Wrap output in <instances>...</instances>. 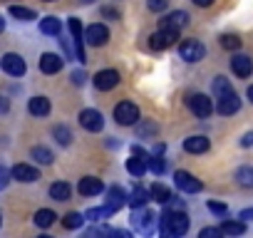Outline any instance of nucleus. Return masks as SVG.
<instances>
[{
	"instance_id": "1",
	"label": "nucleus",
	"mask_w": 253,
	"mask_h": 238,
	"mask_svg": "<svg viewBox=\"0 0 253 238\" xmlns=\"http://www.w3.org/2000/svg\"><path fill=\"white\" fill-rule=\"evenodd\" d=\"M159 226L164 236H184L189 231V218L184 208H169L167 213L159 216Z\"/></svg>"
},
{
	"instance_id": "2",
	"label": "nucleus",
	"mask_w": 253,
	"mask_h": 238,
	"mask_svg": "<svg viewBox=\"0 0 253 238\" xmlns=\"http://www.w3.org/2000/svg\"><path fill=\"white\" fill-rule=\"evenodd\" d=\"M114 119L122 124V127H129V124H137L139 122V109L134 102H122L114 107Z\"/></svg>"
},
{
	"instance_id": "3",
	"label": "nucleus",
	"mask_w": 253,
	"mask_h": 238,
	"mask_svg": "<svg viewBox=\"0 0 253 238\" xmlns=\"http://www.w3.org/2000/svg\"><path fill=\"white\" fill-rule=\"evenodd\" d=\"M176 40H179V30H174V28H159V30L149 38V45H152L154 50H167V47H171Z\"/></svg>"
},
{
	"instance_id": "4",
	"label": "nucleus",
	"mask_w": 253,
	"mask_h": 238,
	"mask_svg": "<svg viewBox=\"0 0 253 238\" xmlns=\"http://www.w3.org/2000/svg\"><path fill=\"white\" fill-rule=\"evenodd\" d=\"M147 169H149V157H147L139 147H134V149H132V159L126 161V171L139 179V176H144Z\"/></svg>"
},
{
	"instance_id": "5",
	"label": "nucleus",
	"mask_w": 253,
	"mask_h": 238,
	"mask_svg": "<svg viewBox=\"0 0 253 238\" xmlns=\"http://www.w3.org/2000/svg\"><path fill=\"white\" fill-rule=\"evenodd\" d=\"M179 55H181V60H186V62H199V60L206 55V47H204L199 40H184V42L179 45Z\"/></svg>"
},
{
	"instance_id": "6",
	"label": "nucleus",
	"mask_w": 253,
	"mask_h": 238,
	"mask_svg": "<svg viewBox=\"0 0 253 238\" xmlns=\"http://www.w3.org/2000/svg\"><path fill=\"white\" fill-rule=\"evenodd\" d=\"M132 221H134L137 231H142V233H152V231L157 228V216H154L152 211H147L144 206H142V208H134Z\"/></svg>"
},
{
	"instance_id": "7",
	"label": "nucleus",
	"mask_w": 253,
	"mask_h": 238,
	"mask_svg": "<svg viewBox=\"0 0 253 238\" xmlns=\"http://www.w3.org/2000/svg\"><path fill=\"white\" fill-rule=\"evenodd\" d=\"M0 67H3V72L13 75V77H23L25 75V60L15 52H8L3 55V60H0Z\"/></svg>"
},
{
	"instance_id": "8",
	"label": "nucleus",
	"mask_w": 253,
	"mask_h": 238,
	"mask_svg": "<svg viewBox=\"0 0 253 238\" xmlns=\"http://www.w3.org/2000/svg\"><path fill=\"white\" fill-rule=\"evenodd\" d=\"M186 104H189V109H191L196 117H209V114L213 112V102H211L206 94H189Z\"/></svg>"
},
{
	"instance_id": "9",
	"label": "nucleus",
	"mask_w": 253,
	"mask_h": 238,
	"mask_svg": "<svg viewBox=\"0 0 253 238\" xmlns=\"http://www.w3.org/2000/svg\"><path fill=\"white\" fill-rule=\"evenodd\" d=\"M238 107H241V99H238V94H236L233 89L216 97V109H218L221 114H226V117H228V114H236Z\"/></svg>"
},
{
	"instance_id": "10",
	"label": "nucleus",
	"mask_w": 253,
	"mask_h": 238,
	"mask_svg": "<svg viewBox=\"0 0 253 238\" xmlns=\"http://www.w3.org/2000/svg\"><path fill=\"white\" fill-rule=\"evenodd\" d=\"M174 184H176V189H181V191H186V194L201 191V181H199L196 176H191L189 171H176V174H174Z\"/></svg>"
},
{
	"instance_id": "11",
	"label": "nucleus",
	"mask_w": 253,
	"mask_h": 238,
	"mask_svg": "<svg viewBox=\"0 0 253 238\" xmlns=\"http://www.w3.org/2000/svg\"><path fill=\"white\" fill-rule=\"evenodd\" d=\"M80 124H82L87 132H99V129L104 127V119H102V114H99L97 109H84V112L80 114Z\"/></svg>"
},
{
	"instance_id": "12",
	"label": "nucleus",
	"mask_w": 253,
	"mask_h": 238,
	"mask_svg": "<svg viewBox=\"0 0 253 238\" xmlns=\"http://www.w3.org/2000/svg\"><path fill=\"white\" fill-rule=\"evenodd\" d=\"M84 40L92 45V47H102L107 40H109V30L104 28V25H89L87 30H84Z\"/></svg>"
},
{
	"instance_id": "13",
	"label": "nucleus",
	"mask_w": 253,
	"mask_h": 238,
	"mask_svg": "<svg viewBox=\"0 0 253 238\" xmlns=\"http://www.w3.org/2000/svg\"><path fill=\"white\" fill-rule=\"evenodd\" d=\"M117 84H119V72L117 70H102V72L94 75V87L102 89V92H107Z\"/></svg>"
},
{
	"instance_id": "14",
	"label": "nucleus",
	"mask_w": 253,
	"mask_h": 238,
	"mask_svg": "<svg viewBox=\"0 0 253 238\" xmlns=\"http://www.w3.org/2000/svg\"><path fill=\"white\" fill-rule=\"evenodd\" d=\"M10 174H13V179H18L23 184H30V181H38L40 179V171L35 166H30V164H18V166H13Z\"/></svg>"
},
{
	"instance_id": "15",
	"label": "nucleus",
	"mask_w": 253,
	"mask_h": 238,
	"mask_svg": "<svg viewBox=\"0 0 253 238\" xmlns=\"http://www.w3.org/2000/svg\"><path fill=\"white\" fill-rule=\"evenodd\" d=\"M126 201H129V198H126V194H124V189L122 186H112L109 191H107V208L114 213V211H119Z\"/></svg>"
},
{
	"instance_id": "16",
	"label": "nucleus",
	"mask_w": 253,
	"mask_h": 238,
	"mask_svg": "<svg viewBox=\"0 0 253 238\" xmlns=\"http://www.w3.org/2000/svg\"><path fill=\"white\" fill-rule=\"evenodd\" d=\"M231 70L236 72V77H248V75L253 72V60H251L248 55H233Z\"/></svg>"
},
{
	"instance_id": "17",
	"label": "nucleus",
	"mask_w": 253,
	"mask_h": 238,
	"mask_svg": "<svg viewBox=\"0 0 253 238\" xmlns=\"http://www.w3.org/2000/svg\"><path fill=\"white\" fill-rule=\"evenodd\" d=\"M40 70H42L45 75L60 72V70H62V57H57V55H52V52H45V55L40 57Z\"/></svg>"
},
{
	"instance_id": "18",
	"label": "nucleus",
	"mask_w": 253,
	"mask_h": 238,
	"mask_svg": "<svg viewBox=\"0 0 253 238\" xmlns=\"http://www.w3.org/2000/svg\"><path fill=\"white\" fill-rule=\"evenodd\" d=\"M102 189H104V184H102L99 179H94V176H84V179L80 181V186H77V191H80L82 196H97Z\"/></svg>"
},
{
	"instance_id": "19",
	"label": "nucleus",
	"mask_w": 253,
	"mask_h": 238,
	"mask_svg": "<svg viewBox=\"0 0 253 238\" xmlns=\"http://www.w3.org/2000/svg\"><path fill=\"white\" fill-rule=\"evenodd\" d=\"M186 25H189V15H186L184 10H176V13H171V15H167V18L162 20V28L181 30V28H186Z\"/></svg>"
},
{
	"instance_id": "20",
	"label": "nucleus",
	"mask_w": 253,
	"mask_h": 238,
	"mask_svg": "<svg viewBox=\"0 0 253 238\" xmlns=\"http://www.w3.org/2000/svg\"><path fill=\"white\" fill-rule=\"evenodd\" d=\"M184 149L189 154H204V152H209V139L206 137H189V139H184Z\"/></svg>"
},
{
	"instance_id": "21",
	"label": "nucleus",
	"mask_w": 253,
	"mask_h": 238,
	"mask_svg": "<svg viewBox=\"0 0 253 238\" xmlns=\"http://www.w3.org/2000/svg\"><path fill=\"white\" fill-rule=\"evenodd\" d=\"M28 109H30V114H35V117H47V114H50V99H47V97H33L30 104H28Z\"/></svg>"
},
{
	"instance_id": "22",
	"label": "nucleus",
	"mask_w": 253,
	"mask_h": 238,
	"mask_svg": "<svg viewBox=\"0 0 253 238\" xmlns=\"http://www.w3.org/2000/svg\"><path fill=\"white\" fill-rule=\"evenodd\" d=\"M149 198H152V194H149L147 189L137 186V189L132 191V196H129V206H132V208H142V206H147Z\"/></svg>"
},
{
	"instance_id": "23",
	"label": "nucleus",
	"mask_w": 253,
	"mask_h": 238,
	"mask_svg": "<svg viewBox=\"0 0 253 238\" xmlns=\"http://www.w3.org/2000/svg\"><path fill=\"white\" fill-rule=\"evenodd\" d=\"M70 194H72V189H70V184H65V181H57V184L50 186V196H52L55 201H67Z\"/></svg>"
},
{
	"instance_id": "24",
	"label": "nucleus",
	"mask_w": 253,
	"mask_h": 238,
	"mask_svg": "<svg viewBox=\"0 0 253 238\" xmlns=\"http://www.w3.org/2000/svg\"><path fill=\"white\" fill-rule=\"evenodd\" d=\"M149 194H152V201H157V203H169V198H171V191L164 184H154L149 189Z\"/></svg>"
},
{
	"instance_id": "25",
	"label": "nucleus",
	"mask_w": 253,
	"mask_h": 238,
	"mask_svg": "<svg viewBox=\"0 0 253 238\" xmlns=\"http://www.w3.org/2000/svg\"><path fill=\"white\" fill-rule=\"evenodd\" d=\"M236 181L243 186V189H253V166H241L236 171Z\"/></svg>"
},
{
	"instance_id": "26",
	"label": "nucleus",
	"mask_w": 253,
	"mask_h": 238,
	"mask_svg": "<svg viewBox=\"0 0 253 238\" xmlns=\"http://www.w3.org/2000/svg\"><path fill=\"white\" fill-rule=\"evenodd\" d=\"M40 30L45 33V35H60V30H62V25H60V20L57 18H45V20H40Z\"/></svg>"
},
{
	"instance_id": "27",
	"label": "nucleus",
	"mask_w": 253,
	"mask_h": 238,
	"mask_svg": "<svg viewBox=\"0 0 253 238\" xmlns=\"http://www.w3.org/2000/svg\"><path fill=\"white\" fill-rule=\"evenodd\" d=\"M55 218H57V216H55L50 208H42V211H38V213H35V223H38L40 228L52 226V223H55Z\"/></svg>"
},
{
	"instance_id": "28",
	"label": "nucleus",
	"mask_w": 253,
	"mask_h": 238,
	"mask_svg": "<svg viewBox=\"0 0 253 238\" xmlns=\"http://www.w3.org/2000/svg\"><path fill=\"white\" fill-rule=\"evenodd\" d=\"M221 231H223L226 236H241V233L246 231V226H243L241 221H223Z\"/></svg>"
},
{
	"instance_id": "29",
	"label": "nucleus",
	"mask_w": 253,
	"mask_h": 238,
	"mask_svg": "<svg viewBox=\"0 0 253 238\" xmlns=\"http://www.w3.org/2000/svg\"><path fill=\"white\" fill-rule=\"evenodd\" d=\"M10 15L18 18V20H35V18H38L35 10H30V8H20V5H13V8H10Z\"/></svg>"
},
{
	"instance_id": "30",
	"label": "nucleus",
	"mask_w": 253,
	"mask_h": 238,
	"mask_svg": "<svg viewBox=\"0 0 253 238\" xmlns=\"http://www.w3.org/2000/svg\"><path fill=\"white\" fill-rule=\"evenodd\" d=\"M33 159H38L40 164H52V152L45 147H35L33 149Z\"/></svg>"
},
{
	"instance_id": "31",
	"label": "nucleus",
	"mask_w": 253,
	"mask_h": 238,
	"mask_svg": "<svg viewBox=\"0 0 253 238\" xmlns=\"http://www.w3.org/2000/svg\"><path fill=\"white\" fill-rule=\"evenodd\" d=\"M82 221H84V216H82V213H67V216L62 218V226L72 231V228H80V226H82Z\"/></svg>"
},
{
	"instance_id": "32",
	"label": "nucleus",
	"mask_w": 253,
	"mask_h": 238,
	"mask_svg": "<svg viewBox=\"0 0 253 238\" xmlns=\"http://www.w3.org/2000/svg\"><path fill=\"white\" fill-rule=\"evenodd\" d=\"M211 87H213V94H216V97H218V94H226V92H231V82H228L226 77H216Z\"/></svg>"
},
{
	"instance_id": "33",
	"label": "nucleus",
	"mask_w": 253,
	"mask_h": 238,
	"mask_svg": "<svg viewBox=\"0 0 253 238\" xmlns=\"http://www.w3.org/2000/svg\"><path fill=\"white\" fill-rule=\"evenodd\" d=\"M109 213H112V211H109L107 206H104V208H89V211L84 213V218H89V221H102V218L109 216Z\"/></svg>"
},
{
	"instance_id": "34",
	"label": "nucleus",
	"mask_w": 253,
	"mask_h": 238,
	"mask_svg": "<svg viewBox=\"0 0 253 238\" xmlns=\"http://www.w3.org/2000/svg\"><path fill=\"white\" fill-rule=\"evenodd\" d=\"M221 47H226V50H238V47H241V40H238L236 35H223V38H221Z\"/></svg>"
},
{
	"instance_id": "35",
	"label": "nucleus",
	"mask_w": 253,
	"mask_h": 238,
	"mask_svg": "<svg viewBox=\"0 0 253 238\" xmlns=\"http://www.w3.org/2000/svg\"><path fill=\"white\" fill-rule=\"evenodd\" d=\"M55 139L60 142V144H70V139H72V134H70V129L67 127H55Z\"/></svg>"
},
{
	"instance_id": "36",
	"label": "nucleus",
	"mask_w": 253,
	"mask_h": 238,
	"mask_svg": "<svg viewBox=\"0 0 253 238\" xmlns=\"http://www.w3.org/2000/svg\"><path fill=\"white\" fill-rule=\"evenodd\" d=\"M149 169L154 171V174H164V169H167V164H164V159L162 157H149Z\"/></svg>"
},
{
	"instance_id": "37",
	"label": "nucleus",
	"mask_w": 253,
	"mask_h": 238,
	"mask_svg": "<svg viewBox=\"0 0 253 238\" xmlns=\"http://www.w3.org/2000/svg\"><path fill=\"white\" fill-rule=\"evenodd\" d=\"M67 25H70L72 38H75V40H80V35H82V25H80V20H77V18H70V23H67Z\"/></svg>"
},
{
	"instance_id": "38",
	"label": "nucleus",
	"mask_w": 253,
	"mask_h": 238,
	"mask_svg": "<svg viewBox=\"0 0 253 238\" xmlns=\"http://www.w3.org/2000/svg\"><path fill=\"white\" fill-rule=\"evenodd\" d=\"M209 211H211V213L223 216V213H226V206H223V203H218V201H209Z\"/></svg>"
},
{
	"instance_id": "39",
	"label": "nucleus",
	"mask_w": 253,
	"mask_h": 238,
	"mask_svg": "<svg viewBox=\"0 0 253 238\" xmlns=\"http://www.w3.org/2000/svg\"><path fill=\"white\" fill-rule=\"evenodd\" d=\"M221 233H223L221 228H204V231H201V238H213V236L218 238Z\"/></svg>"
},
{
	"instance_id": "40",
	"label": "nucleus",
	"mask_w": 253,
	"mask_h": 238,
	"mask_svg": "<svg viewBox=\"0 0 253 238\" xmlns=\"http://www.w3.org/2000/svg\"><path fill=\"white\" fill-rule=\"evenodd\" d=\"M13 174H8V169H3V166H0V189H5L8 186V179H10Z\"/></svg>"
},
{
	"instance_id": "41",
	"label": "nucleus",
	"mask_w": 253,
	"mask_h": 238,
	"mask_svg": "<svg viewBox=\"0 0 253 238\" xmlns=\"http://www.w3.org/2000/svg\"><path fill=\"white\" fill-rule=\"evenodd\" d=\"M167 0H149V10H164Z\"/></svg>"
},
{
	"instance_id": "42",
	"label": "nucleus",
	"mask_w": 253,
	"mask_h": 238,
	"mask_svg": "<svg viewBox=\"0 0 253 238\" xmlns=\"http://www.w3.org/2000/svg\"><path fill=\"white\" fill-rule=\"evenodd\" d=\"M102 15H104V18H112V20H119V13L112 10V8H102Z\"/></svg>"
},
{
	"instance_id": "43",
	"label": "nucleus",
	"mask_w": 253,
	"mask_h": 238,
	"mask_svg": "<svg viewBox=\"0 0 253 238\" xmlns=\"http://www.w3.org/2000/svg\"><path fill=\"white\" fill-rule=\"evenodd\" d=\"M241 144H243V147H253V132H248V134L241 139Z\"/></svg>"
},
{
	"instance_id": "44",
	"label": "nucleus",
	"mask_w": 253,
	"mask_h": 238,
	"mask_svg": "<svg viewBox=\"0 0 253 238\" xmlns=\"http://www.w3.org/2000/svg\"><path fill=\"white\" fill-rule=\"evenodd\" d=\"M72 82H75V84H82V82H84V72H75V75H72Z\"/></svg>"
},
{
	"instance_id": "45",
	"label": "nucleus",
	"mask_w": 253,
	"mask_h": 238,
	"mask_svg": "<svg viewBox=\"0 0 253 238\" xmlns=\"http://www.w3.org/2000/svg\"><path fill=\"white\" fill-rule=\"evenodd\" d=\"M152 132H157V127H154V124H144V127H142V134H144V137H147V134H152Z\"/></svg>"
},
{
	"instance_id": "46",
	"label": "nucleus",
	"mask_w": 253,
	"mask_h": 238,
	"mask_svg": "<svg viewBox=\"0 0 253 238\" xmlns=\"http://www.w3.org/2000/svg\"><path fill=\"white\" fill-rule=\"evenodd\" d=\"M241 218H246V221H253V208H246V211H241Z\"/></svg>"
},
{
	"instance_id": "47",
	"label": "nucleus",
	"mask_w": 253,
	"mask_h": 238,
	"mask_svg": "<svg viewBox=\"0 0 253 238\" xmlns=\"http://www.w3.org/2000/svg\"><path fill=\"white\" fill-rule=\"evenodd\" d=\"M194 3H196V5H201V8H209V5L213 3V0H194Z\"/></svg>"
},
{
	"instance_id": "48",
	"label": "nucleus",
	"mask_w": 253,
	"mask_h": 238,
	"mask_svg": "<svg viewBox=\"0 0 253 238\" xmlns=\"http://www.w3.org/2000/svg\"><path fill=\"white\" fill-rule=\"evenodd\" d=\"M248 99H251V102H253V84H251V87H248Z\"/></svg>"
},
{
	"instance_id": "49",
	"label": "nucleus",
	"mask_w": 253,
	"mask_h": 238,
	"mask_svg": "<svg viewBox=\"0 0 253 238\" xmlns=\"http://www.w3.org/2000/svg\"><path fill=\"white\" fill-rule=\"evenodd\" d=\"M3 28H5V20H3V18H0V33H3Z\"/></svg>"
},
{
	"instance_id": "50",
	"label": "nucleus",
	"mask_w": 253,
	"mask_h": 238,
	"mask_svg": "<svg viewBox=\"0 0 253 238\" xmlns=\"http://www.w3.org/2000/svg\"><path fill=\"white\" fill-rule=\"evenodd\" d=\"M47 3H52V0H47Z\"/></svg>"
}]
</instances>
